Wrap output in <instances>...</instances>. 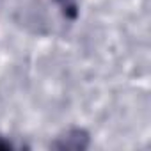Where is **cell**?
Wrapping results in <instances>:
<instances>
[{
  "label": "cell",
  "mask_w": 151,
  "mask_h": 151,
  "mask_svg": "<svg viewBox=\"0 0 151 151\" xmlns=\"http://www.w3.org/2000/svg\"><path fill=\"white\" fill-rule=\"evenodd\" d=\"M57 2H59L64 9H68V11H75V4H73V0H57Z\"/></svg>",
  "instance_id": "2"
},
{
  "label": "cell",
  "mask_w": 151,
  "mask_h": 151,
  "mask_svg": "<svg viewBox=\"0 0 151 151\" xmlns=\"http://www.w3.org/2000/svg\"><path fill=\"white\" fill-rule=\"evenodd\" d=\"M16 146L9 140V139H6V137H2L0 135V149H14Z\"/></svg>",
  "instance_id": "1"
}]
</instances>
